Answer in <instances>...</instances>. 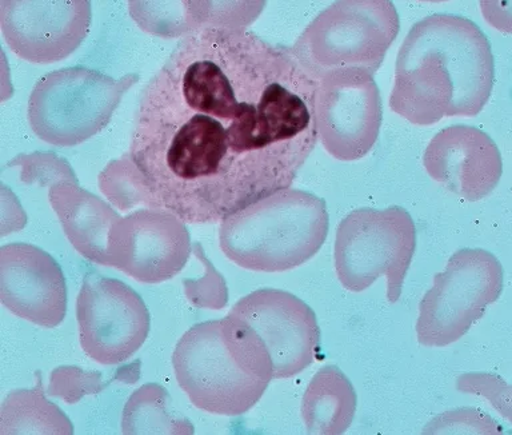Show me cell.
Returning <instances> with one entry per match:
<instances>
[{
	"label": "cell",
	"mask_w": 512,
	"mask_h": 435,
	"mask_svg": "<svg viewBox=\"0 0 512 435\" xmlns=\"http://www.w3.org/2000/svg\"><path fill=\"white\" fill-rule=\"evenodd\" d=\"M316 87L290 49L196 31L144 87L128 154L163 209L222 222L294 183L318 142Z\"/></svg>",
	"instance_id": "6da1fadb"
},
{
	"label": "cell",
	"mask_w": 512,
	"mask_h": 435,
	"mask_svg": "<svg viewBox=\"0 0 512 435\" xmlns=\"http://www.w3.org/2000/svg\"><path fill=\"white\" fill-rule=\"evenodd\" d=\"M491 45L470 19L435 14L412 26L396 59L390 109L407 122L478 115L491 97Z\"/></svg>",
	"instance_id": "7a4b0ae2"
},
{
	"label": "cell",
	"mask_w": 512,
	"mask_h": 435,
	"mask_svg": "<svg viewBox=\"0 0 512 435\" xmlns=\"http://www.w3.org/2000/svg\"><path fill=\"white\" fill-rule=\"evenodd\" d=\"M172 366L196 409L224 417L251 410L274 379L266 343L230 314L191 327L175 347Z\"/></svg>",
	"instance_id": "3957f363"
},
{
	"label": "cell",
	"mask_w": 512,
	"mask_h": 435,
	"mask_svg": "<svg viewBox=\"0 0 512 435\" xmlns=\"http://www.w3.org/2000/svg\"><path fill=\"white\" fill-rule=\"evenodd\" d=\"M326 203L307 191H276L220 222L219 245L235 265L259 273L302 266L326 242Z\"/></svg>",
	"instance_id": "277c9868"
},
{
	"label": "cell",
	"mask_w": 512,
	"mask_h": 435,
	"mask_svg": "<svg viewBox=\"0 0 512 435\" xmlns=\"http://www.w3.org/2000/svg\"><path fill=\"white\" fill-rule=\"evenodd\" d=\"M399 29L394 3L346 0L322 11L290 50L316 82L342 70H362L374 77Z\"/></svg>",
	"instance_id": "5b68a950"
},
{
	"label": "cell",
	"mask_w": 512,
	"mask_h": 435,
	"mask_svg": "<svg viewBox=\"0 0 512 435\" xmlns=\"http://www.w3.org/2000/svg\"><path fill=\"white\" fill-rule=\"evenodd\" d=\"M138 75L107 77L86 67H70L44 75L28 99L32 133L48 145H80L106 129L123 95Z\"/></svg>",
	"instance_id": "8992f818"
},
{
	"label": "cell",
	"mask_w": 512,
	"mask_h": 435,
	"mask_svg": "<svg viewBox=\"0 0 512 435\" xmlns=\"http://www.w3.org/2000/svg\"><path fill=\"white\" fill-rule=\"evenodd\" d=\"M415 250V223L402 207L354 210L336 229V275L351 293H362L386 277L388 302L396 303Z\"/></svg>",
	"instance_id": "52a82bcc"
},
{
	"label": "cell",
	"mask_w": 512,
	"mask_h": 435,
	"mask_svg": "<svg viewBox=\"0 0 512 435\" xmlns=\"http://www.w3.org/2000/svg\"><path fill=\"white\" fill-rule=\"evenodd\" d=\"M503 279V266L487 250L456 251L420 301L415 327L420 345L446 347L458 342L498 301Z\"/></svg>",
	"instance_id": "ba28073f"
},
{
	"label": "cell",
	"mask_w": 512,
	"mask_h": 435,
	"mask_svg": "<svg viewBox=\"0 0 512 435\" xmlns=\"http://www.w3.org/2000/svg\"><path fill=\"white\" fill-rule=\"evenodd\" d=\"M76 319L82 350L103 366L130 359L151 329L150 313L139 294L126 283L98 273L84 275Z\"/></svg>",
	"instance_id": "9c48e42d"
},
{
	"label": "cell",
	"mask_w": 512,
	"mask_h": 435,
	"mask_svg": "<svg viewBox=\"0 0 512 435\" xmlns=\"http://www.w3.org/2000/svg\"><path fill=\"white\" fill-rule=\"evenodd\" d=\"M382 98L372 75L362 70L327 74L315 93L318 139L331 157L359 161L375 146L382 126Z\"/></svg>",
	"instance_id": "30bf717a"
},
{
	"label": "cell",
	"mask_w": 512,
	"mask_h": 435,
	"mask_svg": "<svg viewBox=\"0 0 512 435\" xmlns=\"http://www.w3.org/2000/svg\"><path fill=\"white\" fill-rule=\"evenodd\" d=\"M186 225L163 207H144L120 217L110 231L107 266L142 283L174 278L192 253Z\"/></svg>",
	"instance_id": "8fae6325"
},
{
	"label": "cell",
	"mask_w": 512,
	"mask_h": 435,
	"mask_svg": "<svg viewBox=\"0 0 512 435\" xmlns=\"http://www.w3.org/2000/svg\"><path fill=\"white\" fill-rule=\"evenodd\" d=\"M91 3L86 0H2L0 29L12 53L48 65L63 61L87 38Z\"/></svg>",
	"instance_id": "7c38bea8"
},
{
	"label": "cell",
	"mask_w": 512,
	"mask_h": 435,
	"mask_svg": "<svg viewBox=\"0 0 512 435\" xmlns=\"http://www.w3.org/2000/svg\"><path fill=\"white\" fill-rule=\"evenodd\" d=\"M228 314L247 323L266 343L274 379L295 377L315 361L318 321L311 307L295 295L276 289L254 291L239 299Z\"/></svg>",
	"instance_id": "4fadbf2b"
},
{
	"label": "cell",
	"mask_w": 512,
	"mask_h": 435,
	"mask_svg": "<svg viewBox=\"0 0 512 435\" xmlns=\"http://www.w3.org/2000/svg\"><path fill=\"white\" fill-rule=\"evenodd\" d=\"M0 301L11 314L44 329L67 314V286L55 259L39 247L10 243L0 249Z\"/></svg>",
	"instance_id": "5bb4252c"
},
{
	"label": "cell",
	"mask_w": 512,
	"mask_h": 435,
	"mask_svg": "<svg viewBox=\"0 0 512 435\" xmlns=\"http://www.w3.org/2000/svg\"><path fill=\"white\" fill-rule=\"evenodd\" d=\"M423 166L435 182L468 202L487 198L503 174L496 143L470 126L446 127L436 134L424 151Z\"/></svg>",
	"instance_id": "9a60e30c"
},
{
	"label": "cell",
	"mask_w": 512,
	"mask_h": 435,
	"mask_svg": "<svg viewBox=\"0 0 512 435\" xmlns=\"http://www.w3.org/2000/svg\"><path fill=\"white\" fill-rule=\"evenodd\" d=\"M48 199L74 249L88 261L107 266L110 231L120 215L79 183L50 187Z\"/></svg>",
	"instance_id": "2e32d148"
},
{
	"label": "cell",
	"mask_w": 512,
	"mask_h": 435,
	"mask_svg": "<svg viewBox=\"0 0 512 435\" xmlns=\"http://www.w3.org/2000/svg\"><path fill=\"white\" fill-rule=\"evenodd\" d=\"M356 393L336 366H324L303 395L302 418L308 434H344L354 421Z\"/></svg>",
	"instance_id": "e0dca14e"
},
{
	"label": "cell",
	"mask_w": 512,
	"mask_h": 435,
	"mask_svg": "<svg viewBox=\"0 0 512 435\" xmlns=\"http://www.w3.org/2000/svg\"><path fill=\"white\" fill-rule=\"evenodd\" d=\"M74 427L42 394L35 390L14 391L4 399L0 434H72Z\"/></svg>",
	"instance_id": "ac0fdd59"
},
{
	"label": "cell",
	"mask_w": 512,
	"mask_h": 435,
	"mask_svg": "<svg viewBox=\"0 0 512 435\" xmlns=\"http://www.w3.org/2000/svg\"><path fill=\"white\" fill-rule=\"evenodd\" d=\"M167 391L162 386L144 385L128 399L123 413L124 434H192L194 427L174 418L168 411Z\"/></svg>",
	"instance_id": "d6986e66"
},
{
	"label": "cell",
	"mask_w": 512,
	"mask_h": 435,
	"mask_svg": "<svg viewBox=\"0 0 512 435\" xmlns=\"http://www.w3.org/2000/svg\"><path fill=\"white\" fill-rule=\"evenodd\" d=\"M98 182L100 191L119 210L128 211L138 206L162 207L148 190L130 154H124L104 167Z\"/></svg>",
	"instance_id": "ffe728a7"
},
{
	"label": "cell",
	"mask_w": 512,
	"mask_h": 435,
	"mask_svg": "<svg viewBox=\"0 0 512 435\" xmlns=\"http://www.w3.org/2000/svg\"><path fill=\"white\" fill-rule=\"evenodd\" d=\"M127 7L139 29L154 37L183 39L198 31L188 10V2L132 0Z\"/></svg>",
	"instance_id": "44dd1931"
},
{
	"label": "cell",
	"mask_w": 512,
	"mask_h": 435,
	"mask_svg": "<svg viewBox=\"0 0 512 435\" xmlns=\"http://www.w3.org/2000/svg\"><path fill=\"white\" fill-rule=\"evenodd\" d=\"M266 2H188L196 29L247 31L262 14Z\"/></svg>",
	"instance_id": "7402d4cb"
},
{
	"label": "cell",
	"mask_w": 512,
	"mask_h": 435,
	"mask_svg": "<svg viewBox=\"0 0 512 435\" xmlns=\"http://www.w3.org/2000/svg\"><path fill=\"white\" fill-rule=\"evenodd\" d=\"M20 170V181L26 185L55 186L59 183H79L66 159L54 153L19 154L8 163Z\"/></svg>",
	"instance_id": "603a6c76"
},
{
	"label": "cell",
	"mask_w": 512,
	"mask_h": 435,
	"mask_svg": "<svg viewBox=\"0 0 512 435\" xmlns=\"http://www.w3.org/2000/svg\"><path fill=\"white\" fill-rule=\"evenodd\" d=\"M460 393L483 398L504 419L512 425V385L495 374L468 373L456 379Z\"/></svg>",
	"instance_id": "cb8c5ba5"
},
{
	"label": "cell",
	"mask_w": 512,
	"mask_h": 435,
	"mask_svg": "<svg viewBox=\"0 0 512 435\" xmlns=\"http://www.w3.org/2000/svg\"><path fill=\"white\" fill-rule=\"evenodd\" d=\"M494 418L476 409L447 411L432 419L424 434H503Z\"/></svg>",
	"instance_id": "d4e9b609"
},
{
	"label": "cell",
	"mask_w": 512,
	"mask_h": 435,
	"mask_svg": "<svg viewBox=\"0 0 512 435\" xmlns=\"http://www.w3.org/2000/svg\"><path fill=\"white\" fill-rule=\"evenodd\" d=\"M192 253L202 262L206 273L196 281L184 282L188 299H190L192 305L222 309L223 306H226L228 298L226 282H224L218 270L208 261L199 243L192 245Z\"/></svg>",
	"instance_id": "484cf974"
},
{
	"label": "cell",
	"mask_w": 512,
	"mask_h": 435,
	"mask_svg": "<svg viewBox=\"0 0 512 435\" xmlns=\"http://www.w3.org/2000/svg\"><path fill=\"white\" fill-rule=\"evenodd\" d=\"M479 9L488 25L500 33L512 34V2L483 0L479 3Z\"/></svg>",
	"instance_id": "4316f807"
}]
</instances>
